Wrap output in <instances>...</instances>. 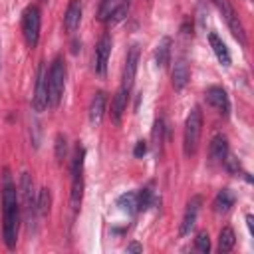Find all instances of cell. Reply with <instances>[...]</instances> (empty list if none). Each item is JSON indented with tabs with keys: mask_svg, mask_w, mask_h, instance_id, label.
<instances>
[{
	"mask_svg": "<svg viewBox=\"0 0 254 254\" xmlns=\"http://www.w3.org/2000/svg\"><path fill=\"white\" fill-rule=\"evenodd\" d=\"M2 214H4V242L8 248L16 246L18 240V226H20V206H18V194L16 187L10 183L8 175L4 179V189H2Z\"/></svg>",
	"mask_w": 254,
	"mask_h": 254,
	"instance_id": "cell-1",
	"label": "cell"
},
{
	"mask_svg": "<svg viewBox=\"0 0 254 254\" xmlns=\"http://www.w3.org/2000/svg\"><path fill=\"white\" fill-rule=\"evenodd\" d=\"M64 85H65V65L62 58H56L52 67L48 69V105L50 107L60 105Z\"/></svg>",
	"mask_w": 254,
	"mask_h": 254,
	"instance_id": "cell-2",
	"label": "cell"
},
{
	"mask_svg": "<svg viewBox=\"0 0 254 254\" xmlns=\"http://www.w3.org/2000/svg\"><path fill=\"white\" fill-rule=\"evenodd\" d=\"M200 131H202V113L198 107H192L185 121V135H183V151L187 157L194 155L198 149L200 141Z\"/></svg>",
	"mask_w": 254,
	"mask_h": 254,
	"instance_id": "cell-3",
	"label": "cell"
},
{
	"mask_svg": "<svg viewBox=\"0 0 254 254\" xmlns=\"http://www.w3.org/2000/svg\"><path fill=\"white\" fill-rule=\"evenodd\" d=\"M22 32L26 38V44L30 48L38 46L40 40V10L38 6H28L22 14Z\"/></svg>",
	"mask_w": 254,
	"mask_h": 254,
	"instance_id": "cell-4",
	"label": "cell"
},
{
	"mask_svg": "<svg viewBox=\"0 0 254 254\" xmlns=\"http://www.w3.org/2000/svg\"><path fill=\"white\" fill-rule=\"evenodd\" d=\"M129 12V0H103L99 8V20L107 24L121 22Z\"/></svg>",
	"mask_w": 254,
	"mask_h": 254,
	"instance_id": "cell-5",
	"label": "cell"
},
{
	"mask_svg": "<svg viewBox=\"0 0 254 254\" xmlns=\"http://www.w3.org/2000/svg\"><path fill=\"white\" fill-rule=\"evenodd\" d=\"M212 2L216 4V8L220 10V14L224 16V20H226V24H228V28H230L232 36H234V38L244 46V44H246V34H244L242 22L238 20V16H236V12H234L232 4H230L228 0H212Z\"/></svg>",
	"mask_w": 254,
	"mask_h": 254,
	"instance_id": "cell-6",
	"label": "cell"
},
{
	"mask_svg": "<svg viewBox=\"0 0 254 254\" xmlns=\"http://www.w3.org/2000/svg\"><path fill=\"white\" fill-rule=\"evenodd\" d=\"M48 107V69L46 64L42 62L38 65V75H36V91H34V109L44 111Z\"/></svg>",
	"mask_w": 254,
	"mask_h": 254,
	"instance_id": "cell-7",
	"label": "cell"
},
{
	"mask_svg": "<svg viewBox=\"0 0 254 254\" xmlns=\"http://www.w3.org/2000/svg\"><path fill=\"white\" fill-rule=\"evenodd\" d=\"M137 64H139V46L133 44L127 52L125 58V67H123V81H121V89L123 91H131L133 81H135V73H137Z\"/></svg>",
	"mask_w": 254,
	"mask_h": 254,
	"instance_id": "cell-8",
	"label": "cell"
},
{
	"mask_svg": "<svg viewBox=\"0 0 254 254\" xmlns=\"http://www.w3.org/2000/svg\"><path fill=\"white\" fill-rule=\"evenodd\" d=\"M109 54H111V36H101V40L97 42V48H95V71L99 75H105L107 71V60H109Z\"/></svg>",
	"mask_w": 254,
	"mask_h": 254,
	"instance_id": "cell-9",
	"label": "cell"
},
{
	"mask_svg": "<svg viewBox=\"0 0 254 254\" xmlns=\"http://www.w3.org/2000/svg\"><path fill=\"white\" fill-rule=\"evenodd\" d=\"M204 97H206V103L212 105L218 113L228 115L230 103H228V95H226V91H224L222 87H216V85H214V87H208L206 93H204Z\"/></svg>",
	"mask_w": 254,
	"mask_h": 254,
	"instance_id": "cell-10",
	"label": "cell"
},
{
	"mask_svg": "<svg viewBox=\"0 0 254 254\" xmlns=\"http://www.w3.org/2000/svg\"><path fill=\"white\" fill-rule=\"evenodd\" d=\"M200 204H202V198H200L198 194L189 200L187 210H185V218H183V224H181V236L190 234V230L194 228V222H196V214H198Z\"/></svg>",
	"mask_w": 254,
	"mask_h": 254,
	"instance_id": "cell-11",
	"label": "cell"
},
{
	"mask_svg": "<svg viewBox=\"0 0 254 254\" xmlns=\"http://www.w3.org/2000/svg\"><path fill=\"white\" fill-rule=\"evenodd\" d=\"M79 22H81V2L79 0H71L67 4L65 16H64V26H65L67 32H75L79 28Z\"/></svg>",
	"mask_w": 254,
	"mask_h": 254,
	"instance_id": "cell-12",
	"label": "cell"
},
{
	"mask_svg": "<svg viewBox=\"0 0 254 254\" xmlns=\"http://www.w3.org/2000/svg\"><path fill=\"white\" fill-rule=\"evenodd\" d=\"M103 111H105V93L103 91H97L93 95V99H91V105H89V123L93 127H97L101 123Z\"/></svg>",
	"mask_w": 254,
	"mask_h": 254,
	"instance_id": "cell-13",
	"label": "cell"
},
{
	"mask_svg": "<svg viewBox=\"0 0 254 254\" xmlns=\"http://www.w3.org/2000/svg\"><path fill=\"white\" fill-rule=\"evenodd\" d=\"M171 77H173V87L177 91L183 89L189 83V65H187V62L183 58L175 62V67H173V75Z\"/></svg>",
	"mask_w": 254,
	"mask_h": 254,
	"instance_id": "cell-14",
	"label": "cell"
},
{
	"mask_svg": "<svg viewBox=\"0 0 254 254\" xmlns=\"http://www.w3.org/2000/svg\"><path fill=\"white\" fill-rule=\"evenodd\" d=\"M208 42H210V48H212V52H214L216 60H218L222 65H230V54H228V48H226V46H224V42L218 38V34L210 32Z\"/></svg>",
	"mask_w": 254,
	"mask_h": 254,
	"instance_id": "cell-15",
	"label": "cell"
},
{
	"mask_svg": "<svg viewBox=\"0 0 254 254\" xmlns=\"http://www.w3.org/2000/svg\"><path fill=\"white\" fill-rule=\"evenodd\" d=\"M127 97H129V93L123 91L121 87H119V91H117L115 97H113V103H111V119H113V123H117V125L121 123V115H123V111H125Z\"/></svg>",
	"mask_w": 254,
	"mask_h": 254,
	"instance_id": "cell-16",
	"label": "cell"
},
{
	"mask_svg": "<svg viewBox=\"0 0 254 254\" xmlns=\"http://www.w3.org/2000/svg\"><path fill=\"white\" fill-rule=\"evenodd\" d=\"M232 204H234V194H232V190H228V189H222V190H218V194L214 196V202H212V206H214V212H228L230 208H232Z\"/></svg>",
	"mask_w": 254,
	"mask_h": 254,
	"instance_id": "cell-17",
	"label": "cell"
},
{
	"mask_svg": "<svg viewBox=\"0 0 254 254\" xmlns=\"http://www.w3.org/2000/svg\"><path fill=\"white\" fill-rule=\"evenodd\" d=\"M228 155V141L222 135H216L210 141V159L212 161H224Z\"/></svg>",
	"mask_w": 254,
	"mask_h": 254,
	"instance_id": "cell-18",
	"label": "cell"
},
{
	"mask_svg": "<svg viewBox=\"0 0 254 254\" xmlns=\"http://www.w3.org/2000/svg\"><path fill=\"white\" fill-rule=\"evenodd\" d=\"M171 60V38H163L155 50V62L159 67H167Z\"/></svg>",
	"mask_w": 254,
	"mask_h": 254,
	"instance_id": "cell-19",
	"label": "cell"
},
{
	"mask_svg": "<svg viewBox=\"0 0 254 254\" xmlns=\"http://www.w3.org/2000/svg\"><path fill=\"white\" fill-rule=\"evenodd\" d=\"M81 198H83V177L77 175V177H71V208L73 210L79 208Z\"/></svg>",
	"mask_w": 254,
	"mask_h": 254,
	"instance_id": "cell-20",
	"label": "cell"
},
{
	"mask_svg": "<svg viewBox=\"0 0 254 254\" xmlns=\"http://www.w3.org/2000/svg\"><path fill=\"white\" fill-rule=\"evenodd\" d=\"M236 242V236H234V230L230 226H224L218 234V250L220 252H230L232 246Z\"/></svg>",
	"mask_w": 254,
	"mask_h": 254,
	"instance_id": "cell-21",
	"label": "cell"
},
{
	"mask_svg": "<svg viewBox=\"0 0 254 254\" xmlns=\"http://www.w3.org/2000/svg\"><path fill=\"white\" fill-rule=\"evenodd\" d=\"M117 206L121 210H125L127 214H133L137 210V192H123L117 198Z\"/></svg>",
	"mask_w": 254,
	"mask_h": 254,
	"instance_id": "cell-22",
	"label": "cell"
},
{
	"mask_svg": "<svg viewBox=\"0 0 254 254\" xmlns=\"http://www.w3.org/2000/svg\"><path fill=\"white\" fill-rule=\"evenodd\" d=\"M50 202H52L50 190H48V189H42V190L38 192V200H36V210H38L40 216L48 214V210H50Z\"/></svg>",
	"mask_w": 254,
	"mask_h": 254,
	"instance_id": "cell-23",
	"label": "cell"
},
{
	"mask_svg": "<svg viewBox=\"0 0 254 254\" xmlns=\"http://www.w3.org/2000/svg\"><path fill=\"white\" fill-rule=\"evenodd\" d=\"M83 157H85V151L83 147H75V153H73V163H71V177H77L81 175L83 171Z\"/></svg>",
	"mask_w": 254,
	"mask_h": 254,
	"instance_id": "cell-24",
	"label": "cell"
},
{
	"mask_svg": "<svg viewBox=\"0 0 254 254\" xmlns=\"http://www.w3.org/2000/svg\"><path fill=\"white\" fill-rule=\"evenodd\" d=\"M153 204V190L147 187L141 192H137V210H147Z\"/></svg>",
	"mask_w": 254,
	"mask_h": 254,
	"instance_id": "cell-25",
	"label": "cell"
},
{
	"mask_svg": "<svg viewBox=\"0 0 254 254\" xmlns=\"http://www.w3.org/2000/svg\"><path fill=\"white\" fill-rule=\"evenodd\" d=\"M194 248H196L198 252H202V254H206V252L210 250V238H208V232H206V230H202V232L196 234Z\"/></svg>",
	"mask_w": 254,
	"mask_h": 254,
	"instance_id": "cell-26",
	"label": "cell"
},
{
	"mask_svg": "<svg viewBox=\"0 0 254 254\" xmlns=\"http://www.w3.org/2000/svg\"><path fill=\"white\" fill-rule=\"evenodd\" d=\"M56 157H58L60 161L65 157V137H64L62 133L56 137Z\"/></svg>",
	"mask_w": 254,
	"mask_h": 254,
	"instance_id": "cell-27",
	"label": "cell"
},
{
	"mask_svg": "<svg viewBox=\"0 0 254 254\" xmlns=\"http://www.w3.org/2000/svg\"><path fill=\"white\" fill-rule=\"evenodd\" d=\"M145 153H147V143H145V141H137V145H135V149H133V155H135L137 159H141Z\"/></svg>",
	"mask_w": 254,
	"mask_h": 254,
	"instance_id": "cell-28",
	"label": "cell"
},
{
	"mask_svg": "<svg viewBox=\"0 0 254 254\" xmlns=\"http://www.w3.org/2000/svg\"><path fill=\"white\" fill-rule=\"evenodd\" d=\"M141 250H143V246L137 244V242H131V244L127 246V252H141Z\"/></svg>",
	"mask_w": 254,
	"mask_h": 254,
	"instance_id": "cell-29",
	"label": "cell"
},
{
	"mask_svg": "<svg viewBox=\"0 0 254 254\" xmlns=\"http://www.w3.org/2000/svg\"><path fill=\"white\" fill-rule=\"evenodd\" d=\"M246 222H248V228H250V232H252V230H254V218H252V214L246 216Z\"/></svg>",
	"mask_w": 254,
	"mask_h": 254,
	"instance_id": "cell-30",
	"label": "cell"
},
{
	"mask_svg": "<svg viewBox=\"0 0 254 254\" xmlns=\"http://www.w3.org/2000/svg\"><path fill=\"white\" fill-rule=\"evenodd\" d=\"M42 2H48V0H42Z\"/></svg>",
	"mask_w": 254,
	"mask_h": 254,
	"instance_id": "cell-31",
	"label": "cell"
}]
</instances>
